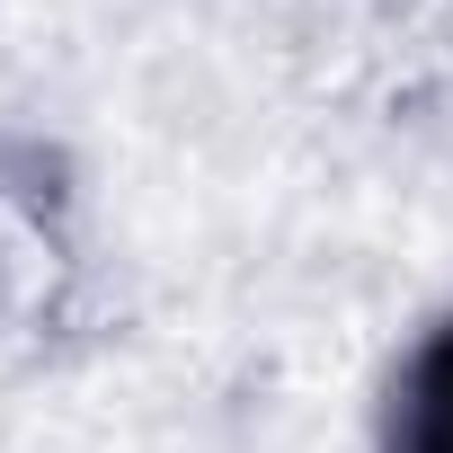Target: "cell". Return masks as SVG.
I'll list each match as a JSON object with an SVG mask.
<instances>
[{
  "label": "cell",
  "mask_w": 453,
  "mask_h": 453,
  "mask_svg": "<svg viewBox=\"0 0 453 453\" xmlns=\"http://www.w3.org/2000/svg\"><path fill=\"white\" fill-rule=\"evenodd\" d=\"M400 453H453V329L418 356L400 400Z\"/></svg>",
  "instance_id": "cell-1"
}]
</instances>
